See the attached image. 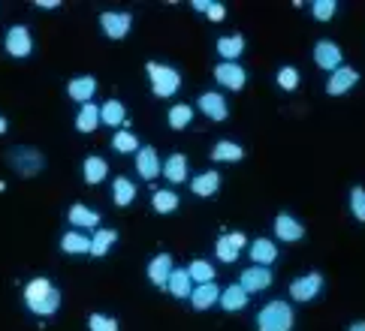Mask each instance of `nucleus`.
<instances>
[{
  "label": "nucleus",
  "mask_w": 365,
  "mask_h": 331,
  "mask_svg": "<svg viewBox=\"0 0 365 331\" xmlns=\"http://www.w3.org/2000/svg\"><path fill=\"white\" fill-rule=\"evenodd\" d=\"M61 301H63L61 289L51 286V280H46V277H36V280H31L28 286H24V304H28L31 313H36V316L58 313Z\"/></svg>",
  "instance_id": "1"
},
{
  "label": "nucleus",
  "mask_w": 365,
  "mask_h": 331,
  "mask_svg": "<svg viewBox=\"0 0 365 331\" xmlns=\"http://www.w3.org/2000/svg\"><path fill=\"white\" fill-rule=\"evenodd\" d=\"M293 308L287 301H269L257 313V331H293Z\"/></svg>",
  "instance_id": "2"
},
{
  "label": "nucleus",
  "mask_w": 365,
  "mask_h": 331,
  "mask_svg": "<svg viewBox=\"0 0 365 331\" xmlns=\"http://www.w3.org/2000/svg\"><path fill=\"white\" fill-rule=\"evenodd\" d=\"M145 70H148V78H151L154 97L169 100V97H173L175 90L181 88V73L175 70V66H166V63H158V61H148V63H145Z\"/></svg>",
  "instance_id": "3"
},
{
  "label": "nucleus",
  "mask_w": 365,
  "mask_h": 331,
  "mask_svg": "<svg viewBox=\"0 0 365 331\" xmlns=\"http://www.w3.org/2000/svg\"><path fill=\"white\" fill-rule=\"evenodd\" d=\"M4 48L9 58H28L34 51V36L24 24H16V28L6 31V39H4Z\"/></svg>",
  "instance_id": "4"
},
{
  "label": "nucleus",
  "mask_w": 365,
  "mask_h": 331,
  "mask_svg": "<svg viewBox=\"0 0 365 331\" xmlns=\"http://www.w3.org/2000/svg\"><path fill=\"white\" fill-rule=\"evenodd\" d=\"M9 160H12V169H16L19 175H24V178H31V175H36V172H43V166H46L43 154L34 151V148H16V151H9Z\"/></svg>",
  "instance_id": "5"
},
{
  "label": "nucleus",
  "mask_w": 365,
  "mask_h": 331,
  "mask_svg": "<svg viewBox=\"0 0 365 331\" xmlns=\"http://www.w3.org/2000/svg\"><path fill=\"white\" fill-rule=\"evenodd\" d=\"M215 82L220 85V88H227V90H242L245 85H247V73H245V66H239V63H217L215 66Z\"/></svg>",
  "instance_id": "6"
},
{
  "label": "nucleus",
  "mask_w": 365,
  "mask_h": 331,
  "mask_svg": "<svg viewBox=\"0 0 365 331\" xmlns=\"http://www.w3.org/2000/svg\"><path fill=\"white\" fill-rule=\"evenodd\" d=\"M320 289H323V274H320V271H311V274H305V277H296V280L290 283V298L305 304V301H311V298H317Z\"/></svg>",
  "instance_id": "7"
},
{
  "label": "nucleus",
  "mask_w": 365,
  "mask_h": 331,
  "mask_svg": "<svg viewBox=\"0 0 365 331\" xmlns=\"http://www.w3.org/2000/svg\"><path fill=\"white\" fill-rule=\"evenodd\" d=\"M100 28L109 39H124L130 33V28H133V16H130V12H103Z\"/></svg>",
  "instance_id": "8"
},
{
  "label": "nucleus",
  "mask_w": 365,
  "mask_h": 331,
  "mask_svg": "<svg viewBox=\"0 0 365 331\" xmlns=\"http://www.w3.org/2000/svg\"><path fill=\"white\" fill-rule=\"evenodd\" d=\"M314 63L320 66V70L326 73H335L338 66H341V48H338L332 39H317V46H314Z\"/></svg>",
  "instance_id": "9"
},
{
  "label": "nucleus",
  "mask_w": 365,
  "mask_h": 331,
  "mask_svg": "<svg viewBox=\"0 0 365 331\" xmlns=\"http://www.w3.org/2000/svg\"><path fill=\"white\" fill-rule=\"evenodd\" d=\"M359 82V73L354 66H338V70L329 75V82H326V94L329 97H341L347 90H354V85Z\"/></svg>",
  "instance_id": "10"
},
{
  "label": "nucleus",
  "mask_w": 365,
  "mask_h": 331,
  "mask_svg": "<svg viewBox=\"0 0 365 331\" xmlns=\"http://www.w3.org/2000/svg\"><path fill=\"white\" fill-rule=\"evenodd\" d=\"M239 283H242V289L247 295H251V293H263V289L272 286V271L266 268V265H251V268L242 271Z\"/></svg>",
  "instance_id": "11"
},
{
  "label": "nucleus",
  "mask_w": 365,
  "mask_h": 331,
  "mask_svg": "<svg viewBox=\"0 0 365 331\" xmlns=\"http://www.w3.org/2000/svg\"><path fill=\"white\" fill-rule=\"evenodd\" d=\"M136 172L145 181H154L163 172V163H160V157H158V151L151 148V145H142V148L136 151Z\"/></svg>",
  "instance_id": "12"
},
{
  "label": "nucleus",
  "mask_w": 365,
  "mask_h": 331,
  "mask_svg": "<svg viewBox=\"0 0 365 331\" xmlns=\"http://www.w3.org/2000/svg\"><path fill=\"white\" fill-rule=\"evenodd\" d=\"M197 105H200V112H202L205 117H212V121H227V115H230L227 97L217 94V90H208V94H202Z\"/></svg>",
  "instance_id": "13"
},
{
  "label": "nucleus",
  "mask_w": 365,
  "mask_h": 331,
  "mask_svg": "<svg viewBox=\"0 0 365 331\" xmlns=\"http://www.w3.org/2000/svg\"><path fill=\"white\" fill-rule=\"evenodd\" d=\"M275 238H281V241H287V244L302 241V238H305V226L296 217H290V214H278L275 217Z\"/></svg>",
  "instance_id": "14"
},
{
  "label": "nucleus",
  "mask_w": 365,
  "mask_h": 331,
  "mask_svg": "<svg viewBox=\"0 0 365 331\" xmlns=\"http://www.w3.org/2000/svg\"><path fill=\"white\" fill-rule=\"evenodd\" d=\"M67 220L73 229H97L100 226V214L94 208H88L82 202H76L70 211H67Z\"/></svg>",
  "instance_id": "15"
},
{
  "label": "nucleus",
  "mask_w": 365,
  "mask_h": 331,
  "mask_svg": "<svg viewBox=\"0 0 365 331\" xmlns=\"http://www.w3.org/2000/svg\"><path fill=\"white\" fill-rule=\"evenodd\" d=\"M217 301H220L217 283H197V286H193V293H190L193 310H208V308H215Z\"/></svg>",
  "instance_id": "16"
},
{
  "label": "nucleus",
  "mask_w": 365,
  "mask_h": 331,
  "mask_svg": "<svg viewBox=\"0 0 365 331\" xmlns=\"http://www.w3.org/2000/svg\"><path fill=\"white\" fill-rule=\"evenodd\" d=\"M67 94L76 100V103H91V97L97 94V78L94 75H76L70 78V85H67Z\"/></svg>",
  "instance_id": "17"
},
{
  "label": "nucleus",
  "mask_w": 365,
  "mask_h": 331,
  "mask_svg": "<svg viewBox=\"0 0 365 331\" xmlns=\"http://www.w3.org/2000/svg\"><path fill=\"white\" fill-rule=\"evenodd\" d=\"M173 256L169 253H160V256H154L151 259V265H148V280L154 283V286H160V289H166V283H169V274H173Z\"/></svg>",
  "instance_id": "18"
},
{
  "label": "nucleus",
  "mask_w": 365,
  "mask_h": 331,
  "mask_svg": "<svg viewBox=\"0 0 365 331\" xmlns=\"http://www.w3.org/2000/svg\"><path fill=\"white\" fill-rule=\"evenodd\" d=\"M190 190H193V196H202V199L215 196L220 190V175L215 169H208V172H202V175L190 178Z\"/></svg>",
  "instance_id": "19"
},
{
  "label": "nucleus",
  "mask_w": 365,
  "mask_h": 331,
  "mask_svg": "<svg viewBox=\"0 0 365 331\" xmlns=\"http://www.w3.org/2000/svg\"><path fill=\"white\" fill-rule=\"evenodd\" d=\"M166 289H169V295H175V298H181V301L190 298V293H193V280H190L187 268H173Z\"/></svg>",
  "instance_id": "20"
},
{
  "label": "nucleus",
  "mask_w": 365,
  "mask_h": 331,
  "mask_svg": "<svg viewBox=\"0 0 365 331\" xmlns=\"http://www.w3.org/2000/svg\"><path fill=\"white\" fill-rule=\"evenodd\" d=\"M61 250H63V253H73V256L91 253V235H82L79 229L63 232V238H61Z\"/></svg>",
  "instance_id": "21"
},
{
  "label": "nucleus",
  "mask_w": 365,
  "mask_h": 331,
  "mask_svg": "<svg viewBox=\"0 0 365 331\" xmlns=\"http://www.w3.org/2000/svg\"><path fill=\"white\" fill-rule=\"evenodd\" d=\"M220 308L230 310V313H239L247 308V293L242 289V283H230L224 293H220Z\"/></svg>",
  "instance_id": "22"
},
{
  "label": "nucleus",
  "mask_w": 365,
  "mask_h": 331,
  "mask_svg": "<svg viewBox=\"0 0 365 331\" xmlns=\"http://www.w3.org/2000/svg\"><path fill=\"white\" fill-rule=\"evenodd\" d=\"M242 157H245V148H242V145H236L232 139H220L212 148V160L215 163H239Z\"/></svg>",
  "instance_id": "23"
},
{
  "label": "nucleus",
  "mask_w": 365,
  "mask_h": 331,
  "mask_svg": "<svg viewBox=\"0 0 365 331\" xmlns=\"http://www.w3.org/2000/svg\"><path fill=\"white\" fill-rule=\"evenodd\" d=\"M163 178L173 184H185L187 181V157L185 154H169L163 163Z\"/></svg>",
  "instance_id": "24"
},
{
  "label": "nucleus",
  "mask_w": 365,
  "mask_h": 331,
  "mask_svg": "<svg viewBox=\"0 0 365 331\" xmlns=\"http://www.w3.org/2000/svg\"><path fill=\"white\" fill-rule=\"evenodd\" d=\"M251 259H254V265H269L278 259V247H275V241L272 238H257V241L251 244Z\"/></svg>",
  "instance_id": "25"
},
{
  "label": "nucleus",
  "mask_w": 365,
  "mask_h": 331,
  "mask_svg": "<svg viewBox=\"0 0 365 331\" xmlns=\"http://www.w3.org/2000/svg\"><path fill=\"white\" fill-rule=\"evenodd\" d=\"M133 199H136V184L130 178H124V175H118L112 181V202L118 208H127Z\"/></svg>",
  "instance_id": "26"
},
{
  "label": "nucleus",
  "mask_w": 365,
  "mask_h": 331,
  "mask_svg": "<svg viewBox=\"0 0 365 331\" xmlns=\"http://www.w3.org/2000/svg\"><path fill=\"white\" fill-rule=\"evenodd\" d=\"M245 51V36L242 33H232V36H220L217 39V55L224 58L227 63H236V58Z\"/></svg>",
  "instance_id": "27"
},
{
  "label": "nucleus",
  "mask_w": 365,
  "mask_h": 331,
  "mask_svg": "<svg viewBox=\"0 0 365 331\" xmlns=\"http://www.w3.org/2000/svg\"><path fill=\"white\" fill-rule=\"evenodd\" d=\"M127 117V109L121 100H106L100 105V124H109V127H121Z\"/></svg>",
  "instance_id": "28"
},
{
  "label": "nucleus",
  "mask_w": 365,
  "mask_h": 331,
  "mask_svg": "<svg viewBox=\"0 0 365 331\" xmlns=\"http://www.w3.org/2000/svg\"><path fill=\"white\" fill-rule=\"evenodd\" d=\"M115 241H118V232H115V229H97L94 235H91V256L103 259Z\"/></svg>",
  "instance_id": "29"
},
{
  "label": "nucleus",
  "mask_w": 365,
  "mask_h": 331,
  "mask_svg": "<svg viewBox=\"0 0 365 331\" xmlns=\"http://www.w3.org/2000/svg\"><path fill=\"white\" fill-rule=\"evenodd\" d=\"M97 127H100V105L85 103L79 109V115H76V130L79 132H94Z\"/></svg>",
  "instance_id": "30"
},
{
  "label": "nucleus",
  "mask_w": 365,
  "mask_h": 331,
  "mask_svg": "<svg viewBox=\"0 0 365 331\" xmlns=\"http://www.w3.org/2000/svg\"><path fill=\"white\" fill-rule=\"evenodd\" d=\"M82 175H85L88 184L106 181V175H109V163L103 160V157H88V160L82 163Z\"/></svg>",
  "instance_id": "31"
},
{
  "label": "nucleus",
  "mask_w": 365,
  "mask_h": 331,
  "mask_svg": "<svg viewBox=\"0 0 365 331\" xmlns=\"http://www.w3.org/2000/svg\"><path fill=\"white\" fill-rule=\"evenodd\" d=\"M151 205H154V211L158 214H173V211L178 208V193H173V190H158L151 196Z\"/></svg>",
  "instance_id": "32"
},
{
  "label": "nucleus",
  "mask_w": 365,
  "mask_h": 331,
  "mask_svg": "<svg viewBox=\"0 0 365 331\" xmlns=\"http://www.w3.org/2000/svg\"><path fill=\"white\" fill-rule=\"evenodd\" d=\"M187 274H190L193 283H215V268L205 259H193L187 265Z\"/></svg>",
  "instance_id": "33"
},
{
  "label": "nucleus",
  "mask_w": 365,
  "mask_h": 331,
  "mask_svg": "<svg viewBox=\"0 0 365 331\" xmlns=\"http://www.w3.org/2000/svg\"><path fill=\"white\" fill-rule=\"evenodd\" d=\"M190 121H193V109L187 103H178V105L169 109V127H173V130H185Z\"/></svg>",
  "instance_id": "34"
},
{
  "label": "nucleus",
  "mask_w": 365,
  "mask_h": 331,
  "mask_svg": "<svg viewBox=\"0 0 365 331\" xmlns=\"http://www.w3.org/2000/svg\"><path fill=\"white\" fill-rule=\"evenodd\" d=\"M112 148L118 151V154H136L139 151V139L133 136V132H115L112 136Z\"/></svg>",
  "instance_id": "35"
},
{
  "label": "nucleus",
  "mask_w": 365,
  "mask_h": 331,
  "mask_svg": "<svg viewBox=\"0 0 365 331\" xmlns=\"http://www.w3.org/2000/svg\"><path fill=\"white\" fill-rule=\"evenodd\" d=\"M88 331H118V320L103 313H91L88 316Z\"/></svg>",
  "instance_id": "36"
},
{
  "label": "nucleus",
  "mask_w": 365,
  "mask_h": 331,
  "mask_svg": "<svg viewBox=\"0 0 365 331\" xmlns=\"http://www.w3.org/2000/svg\"><path fill=\"white\" fill-rule=\"evenodd\" d=\"M335 9H338L335 0H314V4H311V16L317 21H329L335 16Z\"/></svg>",
  "instance_id": "37"
},
{
  "label": "nucleus",
  "mask_w": 365,
  "mask_h": 331,
  "mask_svg": "<svg viewBox=\"0 0 365 331\" xmlns=\"http://www.w3.org/2000/svg\"><path fill=\"white\" fill-rule=\"evenodd\" d=\"M350 214H354L359 223H365V187L350 190Z\"/></svg>",
  "instance_id": "38"
},
{
  "label": "nucleus",
  "mask_w": 365,
  "mask_h": 331,
  "mask_svg": "<svg viewBox=\"0 0 365 331\" xmlns=\"http://www.w3.org/2000/svg\"><path fill=\"white\" fill-rule=\"evenodd\" d=\"M278 85H281V90H296L299 88V70L296 66H281L278 70Z\"/></svg>",
  "instance_id": "39"
},
{
  "label": "nucleus",
  "mask_w": 365,
  "mask_h": 331,
  "mask_svg": "<svg viewBox=\"0 0 365 331\" xmlns=\"http://www.w3.org/2000/svg\"><path fill=\"white\" fill-rule=\"evenodd\" d=\"M215 253H217V259H220V262H236V259H239V250L230 244V238H227V235H224V238H217Z\"/></svg>",
  "instance_id": "40"
},
{
  "label": "nucleus",
  "mask_w": 365,
  "mask_h": 331,
  "mask_svg": "<svg viewBox=\"0 0 365 331\" xmlns=\"http://www.w3.org/2000/svg\"><path fill=\"white\" fill-rule=\"evenodd\" d=\"M208 21H224L227 19V6L224 4H212V0H208Z\"/></svg>",
  "instance_id": "41"
},
{
  "label": "nucleus",
  "mask_w": 365,
  "mask_h": 331,
  "mask_svg": "<svg viewBox=\"0 0 365 331\" xmlns=\"http://www.w3.org/2000/svg\"><path fill=\"white\" fill-rule=\"evenodd\" d=\"M227 238H230V244L236 247V250H242V247L247 244V235H245V232H230Z\"/></svg>",
  "instance_id": "42"
},
{
  "label": "nucleus",
  "mask_w": 365,
  "mask_h": 331,
  "mask_svg": "<svg viewBox=\"0 0 365 331\" xmlns=\"http://www.w3.org/2000/svg\"><path fill=\"white\" fill-rule=\"evenodd\" d=\"M193 9H197V12H202V16H205V12H208V0H193V4H190Z\"/></svg>",
  "instance_id": "43"
},
{
  "label": "nucleus",
  "mask_w": 365,
  "mask_h": 331,
  "mask_svg": "<svg viewBox=\"0 0 365 331\" xmlns=\"http://www.w3.org/2000/svg\"><path fill=\"white\" fill-rule=\"evenodd\" d=\"M58 0H40V9H58Z\"/></svg>",
  "instance_id": "44"
},
{
  "label": "nucleus",
  "mask_w": 365,
  "mask_h": 331,
  "mask_svg": "<svg viewBox=\"0 0 365 331\" xmlns=\"http://www.w3.org/2000/svg\"><path fill=\"white\" fill-rule=\"evenodd\" d=\"M6 130H9V124H6V117H4V115H0V136H4V132H6Z\"/></svg>",
  "instance_id": "45"
},
{
  "label": "nucleus",
  "mask_w": 365,
  "mask_h": 331,
  "mask_svg": "<svg viewBox=\"0 0 365 331\" xmlns=\"http://www.w3.org/2000/svg\"><path fill=\"white\" fill-rule=\"evenodd\" d=\"M347 331H365V322H354V325H350Z\"/></svg>",
  "instance_id": "46"
}]
</instances>
